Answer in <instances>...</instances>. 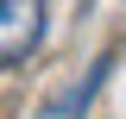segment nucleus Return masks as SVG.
I'll list each match as a JSON object with an SVG mask.
<instances>
[{"label":"nucleus","mask_w":126,"mask_h":119,"mask_svg":"<svg viewBox=\"0 0 126 119\" xmlns=\"http://www.w3.org/2000/svg\"><path fill=\"white\" fill-rule=\"evenodd\" d=\"M44 25H50V0H0V69H19L44 44Z\"/></svg>","instance_id":"f257e3e1"},{"label":"nucleus","mask_w":126,"mask_h":119,"mask_svg":"<svg viewBox=\"0 0 126 119\" xmlns=\"http://www.w3.org/2000/svg\"><path fill=\"white\" fill-rule=\"evenodd\" d=\"M107 63H113V57H94L88 69H82V82H76V88H63L57 100H44V107H38V119H88V107H94V88L107 82Z\"/></svg>","instance_id":"f03ea898"}]
</instances>
